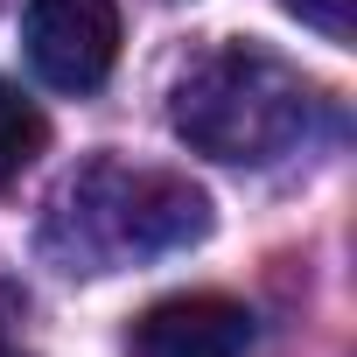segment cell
<instances>
[{"label": "cell", "mask_w": 357, "mask_h": 357, "mask_svg": "<svg viewBox=\"0 0 357 357\" xmlns=\"http://www.w3.org/2000/svg\"><path fill=\"white\" fill-rule=\"evenodd\" d=\"M204 231H211V197L197 183L161 175V168L91 161L84 175L63 183L43 245L63 259V273H105V266L183 252Z\"/></svg>", "instance_id": "6da1fadb"}, {"label": "cell", "mask_w": 357, "mask_h": 357, "mask_svg": "<svg viewBox=\"0 0 357 357\" xmlns=\"http://www.w3.org/2000/svg\"><path fill=\"white\" fill-rule=\"evenodd\" d=\"M168 119L211 161H280L315 126V84L259 43H218L175 77Z\"/></svg>", "instance_id": "7a4b0ae2"}, {"label": "cell", "mask_w": 357, "mask_h": 357, "mask_svg": "<svg viewBox=\"0 0 357 357\" xmlns=\"http://www.w3.org/2000/svg\"><path fill=\"white\" fill-rule=\"evenodd\" d=\"M29 63L50 91H98L119 63V8L112 0H29L22 15Z\"/></svg>", "instance_id": "3957f363"}, {"label": "cell", "mask_w": 357, "mask_h": 357, "mask_svg": "<svg viewBox=\"0 0 357 357\" xmlns=\"http://www.w3.org/2000/svg\"><path fill=\"white\" fill-rule=\"evenodd\" d=\"M252 350V308L231 294H168L140 308L126 357H245Z\"/></svg>", "instance_id": "277c9868"}, {"label": "cell", "mask_w": 357, "mask_h": 357, "mask_svg": "<svg viewBox=\"0 0 357 357\" xmlns=\"http://www.w3.org/2000/svg\"><path fill=\"white\" fill-rule=\"evenodd\" d=\"M43 147H50V119H43V105H36L22 84H0V190H8Z\"/></svg>", "instance_id": "5b68a950"}, {"label": "cell", "mask_w": 357, "mask_h": 357, "mask_svg": "<svg viewBox=\"0 0 357 357\" xmlns=\"http://www.w3.org/2000/svg\"><path fill=\"white\" fill-rule=\"evenodd\" d=\"M280 8L336 50H350V36H357V0H280Z\"/></svg>", "instance_id": "8992f818"}, {"label": "cell", "mask_w": 357, "mask_h": 357, "mask_svg": "<svg viewBox=\"0 0 357 357\" xmlns=\"http://www.w3.org/2000/svg\"><path fill=\"white\" fill-rule=\"evenodd\" d=\"M0 357H22V350H8V343H0Z\"/></svg>", "instance_id": "52a82bcc"}]
</instances>
